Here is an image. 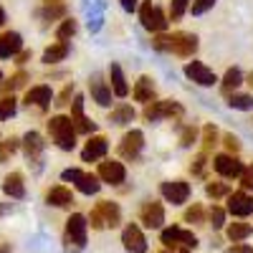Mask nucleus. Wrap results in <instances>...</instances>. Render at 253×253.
Masks as SVG:
<instances>
[{
  "mask_svg": "<svg viewBox=\"0 0 253 253\" xmlns=\"http://www.w3.org/2000/svg\"><path fill=\"white\" fill-rule=\"evenodd\" d=\"M152 48L175 53L180 58H190L198 51V36L195 33H185V31H177V33H170V36L160 33V36L152 38Z\"/></svg>",
  "mask_w": 253,
  "mask_h": 253,
  "instance_id": "1",
  "label": "nucleus"
},
{
  "mask_svg": "<svg viewBox=\"0 0 253 253\" xmlns=\"http://www.w3.org/2000/svg\"><path fill=\"white\" fill-rule=\"evenodd\" d=\"M48 134L56 142V147H58V150H63V152H71L74 147H76V129H74L71 119L63 117V114L48 119Z\"/></svg>",
  "mask_w": 253,
  "mask_h": 253,
  "instance_id": "2",
  "label": "nucleus"
},
{
  "mask_svg": "<svg viewBox=\"0 0 253 253\" xmlns=\"http://www.w3.org/2000/svg\"><path fill=\"white\" fill-rule=\"evenodd\" d=\"M139 20H142V26L150 31V33H162V31H167V15L152 3V0H144L142 3V8H139Z\"/></svg>",
  "mask_w": 253,
  "mask_h": 253,
  "instance_id": "3",
  "label": "nucleus"
},
{
  "mask_svg": "<svg viewBox=\"0 0 253 253\" xmlns=\"http://www.w3.org/2000/svg\"><path fill=\"white\" fill-rule=\"evenodd\" d=\"M144 119L147 122H160V119H172L182 114V107L172 99H162V101H150L144 104Z\"/></svg>",
  "mask_w": 253,
  "mask_h": 253,
  "instance_id": "4",
  "label": "nucleus"
},
{
  "mask_svg": "<svg viewBox=\"0 0 253 253\" xmlns=\"http://www.w3.org/2000/svg\"><path fill=\"white\" fill-rule=\"evenodd\" d=\"M86 230H89V223L81 213H74L69 220H66V243H69V251L74 253L76 248H84L86 246Z\"/></svg>",
  "mask_w": 253,
  "mask_h": 253,
  "instance_id": "5",
  "label": "nucleus"
},
{
  "mask_svg": "<svg viewBox=\"0 0 253 253\" xmlns=\"http://www.w3.org/2000/svg\"><path fill=\"white\" fill-rule=\"evenodd\" d=\"M61 180L63 182H74L84 195H96L99 187H101V180L91 172H81V170H63L61 172Z\"/></svg>",
  "mask_w": 253,
  "mask_h": 253,
  "instance_id": "6",
  "label": "nucleus"
},
{
  "mask_svg": "<svg viewBox=\"0 0 253 253\" xmlns=\"http://www.w3.org/2000/svg\"><path fill=\"white\" fill-rule=\"evenodd\" d=\"M160 241H162L167 248H175V246L195 248V246H198V236H195V233H190V230H185V228H177V225L165 228V230H162V236H160Z\"/></svg>",
  "mask_w": 253,
  "mask_h": 253,
  "instance_id": "7",
  "label": "nucleus"
},
{
  "mask_svg": "<svg viewBox=\"0 0 253 253\" xmlns=\"http://www.w3.org/2000/svg\"><path fill=\"white\" fill-rule=\"evenodd\" d=\"M160 193H162V198H165L167 203L182 205V203H187V198H190V185H187L185 180H167V182L160 185Z\"/></svg>",
  "mask_w": 253,
  "mask_h": 253,
  "instance_id": "8",
  "label": "nucleus"
},
{
  "mask_svg": "<svg viewBox=\"0 0 253 253\" xmlns=\"http://www.w3.org/2000/svg\"><path fill=\"white\" fill-rule=\"evenodd\" d=\"M142 147H144V134L139 129H132V132H126L119 142V157L124 160H137L139 152H142Z\"/></svg>",
  "mask_w": 253,
  "mask_h": 253,
  "instance_id": "9",
  "label": "nucleus"
},
{
  "mask_svg": "<svg viewBox=\"0 0 253 253\" xmlns=\"http://www.w3.org/2000/svg\"><path fill=\"white\" fill-rule=\"evenodd\" d=\"M96 177L101 182H107V185H122L126 180V170H124V165L117 162V160H104L99 165V172Z\"/></svg>",
  "mask_w": 253,
  "mask_h": 253,
  "instance_id": "10",
  "label": "nucleus"
},
{
  "mask_svg": "<svg viewBox=\"0 0 253 253\" xmlns=\"http://www.w3.org/2000/svg\"><path fill=\"white\" fill-rule=\"evenodd\" d=\"M185 76L190 81H195L198 86H213V84L218 81V76L213 74V69H208L203 61H190L185 66Z\"/></svg>",
  "mask_w": 253,
  "mask_h": 253,
  "instance_id": "11",
  "label": "nucleus"
},
{
  "mask_svg": "<svg viewBox=\"0 0 253 253\" xmlns=\"http://www.w3.org/2000/svg\"><path fill=\"white\" fill-rule=\"evenodd\" d=\"M122 243L129 253H147V238L142 233V228L129 223L124 230H122Z\"/></svg>",
  "mask_w": 253,
  "mask_h": 253,
  "instance_id": "12",
  "label": "nucleus"
},
{
  "mask_svg": "<svg viewBox=\"0 0 253 253\" xmlns=\"http://www.w3.org/2000/svg\"><path fill=\"white\" fill-rule=\"evenodd\" d=\"M228 213L236 218H246L253 213V198L246 193V190H238V193H228Z\"/></svg>",
  "mask_w": 253,
  "mask_h": 253,
  "instance_id": "13",
  "label": "nucleus"
},
{
  "mask_svg": "<svg viewBox=\"0 0 253 253\" xmlns=\"http://www.w3.org/2000/svg\"><path fill=\"white\" fill-rule=\"evenodd\" d=\"M71 124H74V129L76 132H84V134H91L94 132V122L84 114V96L76 94L74 101H71Z\"/></svg>",
  "mask_w": 253,
  "mask_h": 253,
  "instance_id": "14",
  "label": "nucleus"
},
{
  "mask_svg": "<svg viewBox=\"0 0 253 253\" xmlns=\"http://www.w3.org/2000/svg\"><path fill=\"white\" fill-rule=\"evenodd\" d=\"M139 220H142L147 228H162V223H165V208H162V203L147 200V203L139 208Z\"/></svg>",
  "mask_w": 253,
  "mask_h": 253,
  "instance_id": "15",
  "label": "nucleus"
},
{
  "mask_svg": "<svg viewBox=\"0 0 253 253\" xmlns=\"http://www.w3.org/2000/svg\"><path fill=\"white\" fill-rule=\"evenodd\" d=\"M109 150V142L107 137H101V134H94L89 137L86 147H84V152H81V160L84 162H96V160H104V155H107Z\"/></svg>",
  "mask_w": 253,
  "mask_h": 253,
  "instance_id": "16",
  "label": "nucleus"
},
{
  "mask_svg": "<svg viewBox=\"0 0 253 253\" xmlns=\"http://www.w3.org/2000/svg\"><path fill=\"white\" fill-rule=\"evenodd\" d=\"M213 167L223 177H241V172H243V162H238L233 155H215Z\"/></svg>",
  "mask_w": 253,
  "mask_h": 253,
  "instance_id": "17",
  "label": "nucleus"
},
{
  "mask_svg": "<svg viewBox=\"0 0 253 253\" xmlns=\"http://www.w3.org/2000/svg\"><path fill=\"white\" fill-rule=\"evenodd\" d=\"M89 91H91V99L99 104V107H109L112 104V89L99 74H94L89 79Z\"/></svg>",
  "mask_w": 253,
  "mask_h": 253,
  "instance_id": "18",
  "label": "nucleus"
},
{
  "mask_svg": "<svg viewBox=\"0 0 253 253\" xmlns=\"http://www.w3.org/2000/svg\"><path fill=\"white\" fill-rule=\"evenodd\" d=\"M51 99H53V91H51V86H46V84H41V86H31L26 91V104H28V107L46 109L51 104Z\"/></svg>",
  "mask_w": 253,
  "mask_h": 253,
  "instance_id": "19",
  "label": "nucleus"
},
{
  "mask_svg": "<svg viewBox=\"0 0 253 253\" xmlns=\"http://www.w3.org/2000/svg\"><path fill=\"white\" fill-rule=\"evenodd\" d=\"M18 51H23V38L15 31H8L0 36V58H13Z\"/></svg>",
  "mask_w": 253,
  "mask_h": 253,
  "instance_id": "20",
  "label": "nucleus"
},
{
  "mask_svg": "<svg viewBox=\"0 0 253 253\" xmlns=\"http://www.w3.org/2000/svg\"><path fill=\"white\" fill-rule=\"evenodd\" d=\"M132 96H134V101H142V104L155 101V81L150 76H139L132 89Z\"/></svg>",
  "mask_w": 253,
  "mask_h": 253,
  "instance_id": "21",
  "label": "nucleus"
},
{
  "mask_svg": "<svg viewBox=\"0 0 253 253\" xmlns=\"http://www.w3.org/2000/svg\"><path fill=\"white\" fill-rule=\"evenodd\" d=\"M96 210L101 213L104 225H107V228H117V225L122 223V210H119L117 203H112V200H101V203L96 205Z\"/></svg>",
  "mask_w": 253,
  "mask_h": 253,
  "instance_id": "22",
  "label": "nucleus"
},
{
  "mask_svg": "<svg viewBox=\"0 0 253 253\" xmlns=\"http://www.w3.org/2000/svg\"><path fill=\"white\" fill-rule=\"evenodd\" d=\"M3 193L8 195V198H13V200H20L26 195V185H23V175L20 172H10V175H5V180H3Z\"/></svg>",
  "mask_w": 253,
  "mask_h": 253,
  "instance_id": "23",
  "label": "nucleus"
},
{
  "mask_svg": "<svg viewBox=\"0 0 253 253\" xmlns=\"http://www.w3.org/2000/svg\"><path fill=\"white\" fill-rule=\"evenodd\" d=\"M46 203L53 205V208H69L74 203V193L69 187H63V185H56V187H51L46 193Z\"/></svg>",
  "mask_w": 253,
  "mask_h": 253,
  "instance_id": "24",
  "label": "nucleus"
},
{
  "mask_svg": "<svg viewBox=\"0 0 253 253\" xmlns=\"http://www.w3.org/2000/svg\"><path fill=\"white\" fill-rule=\"evenodd\" d=\"M109 89L119 96V99H124L126 94H129V86H126V79H124V71H122V66L119 63H112L109 66Z\"/></svg>",
  "mask_w": 253,
  "mask_h": 253,
  "instance_id": "25",
  "label": "nucleus"
},
{
  "mask_svg": "<svg viewBox=\"0 0 253 253\" xmlns=\"http://www.w3.org/2000/svg\"><path fill=\"white\" fill-rule=\"evenodd\" d=\"M43 147H46V142H43V137H41L38 132H28L23 137V150H26L28 160H38L41 152H43Z\"/></svg>",
  "mask_w": 253,
  "mask_h": 253,
  "instance_id": "26",
  "label": "nucleus"
},
{
  "mask_svg": "<svg viewBox=\"0 0 253 253\" xmlns=\"http://www.w3.org/2000/svg\"><path fill=\"white\" fill-rule=\"evenodd\" d=\"M69 56V43L66 41H56V43H51L46 51H43V63H58V61H63Z\"/></svg>",
  "mask_w": 253,
  "mask_h": 253,
  "instance_id": "27",
  "label": "nucleus"
},
{
  "mask_svg": "<svg viewBox=\"0 0 253 253\" xmlns=\"http://www.w3.org/2000/svg\"><path fill=\"white\" fill-rule=\"evenodd\" d=\"M251 233H253V225H251V223H230V225L225 228V236L233 241V243L246 241Z\"/></svg>",
  "mask_w": 253,
  "mask_h": 253,
  "instance_id": "28",
  "label": "nucleus"
},
{
  "mask_svg": "<svg viewBox=\"0 0 253 253\" xmlns=\"http://www.w3.org/2000/svg\"><path fill=\"white\" fill-rule=\"evenodd\" d=\"M243 84V74L238 71V69H228L225 71V76H223V84H220V89L225 91V94H230V91H236L238 86Z\"/></svg>",
  "mask_w": 253,
  "mask_h": 253,
  "instance_id": "29",
  "label": "nucleus"
},
{
  "mask_svg": "<svg viewBox=\"0 0 253 253\" xmlns=\"http://www.w3.org/2000/svg\"><path fill=\"white\" fill-rule=\"evenodd\" d=\"M132 119H134V109L129 104H119V107H114L112 114H109V122H114V124H129Z\"/></svg>",
  "mask_w": 253,
  "mask_h": 253,
  "instance_id": "30",
  "label": "nucleus"
},
{
  "mask_svg": "<svg viewBox=\"0 0 253 253\" xmlns=\"http://www.w3.org/2000/svg\"><path fill=\"white\" fill-rule=\"evenodd\" d=\"M228 107L230 109H238V112L253 109V94H230L228 96Z\"/></svg>",
  "mask_w": 253,
  "mask_h": 253,
  "instance_id": "31",
  "label": "nucleus"
},
{
  "mask_svg": "<svg viewBox=\"0 0 253 253\" xmlns=\"http://www.w3.org/2000/svg\"><path fill=\"white\" fill-rule=\"evenodd\" d=\"M76 28H79V26H76L74 18H63V23H61L58 31H56V38H58V41H66V43H69V41L76 36Z\"/></svg>",
  "mask_w": 253,
  "mask_h": 253,
  "instance_id": "32",
  "label": "nucleus"
},
{
  "mask_svg": "<svg viewBox=\"0 0 253 253\" xmlns=\"http://www.w3.org/2000/svg\"><path fill=\"white\" fill-rule=\"evenodd\" d=\"M215 144H218V129L213 124H205L203 126V155H208Z\"/></svg>",
  "mask_w": 253,
  "mask_h": 253,
  "instance_id": "33",
  "label": "nucleus"
},
{
  "mask_svg": "<svg viewBox=\"0 0 253 253\" xmlns=\"http://www.w3.org/2000/svg\"><path fill=\"white\" fill-rule=\"evenodd\" d=\"M18 147H20V139L18 137H10L5 142H0V162H8L18 152Z\"/></svg>",
  "mask_w": 253,
  "mask_h": 253,
  "instance_id": "34",
  "label": "nucleus"
},
{
  "mask_svg": "<svg viewBox=\"0 0 253 253\" xmlns=\"http://www.w3.org/2000/svg\"><path fill=\"white\" fill-rule=\"evenodd\" d=\"M63 15H66L63 3H46V8L41 10V18H46V20H56V18H63Z\"/></svg>",
  "mask_w": 253,
  "mask_h": 253,
  "instance_id": "35",
  "label": "nucleus"
},
{
  "mask_svg": "<svg viewBox=\"0 0 253 253\" xmlns=\"http://www.w3.org/2000/svg\"><path fill=\"white\" fill-rule=\"evenodd\" d=\"M18 109V101L13 96H3L0 99V119H10Z\"/></svg>",
  "mask_w": 253,
  "mask_h": 253,
  "instance_id": "36",
  "label": "nucleus"
},
{
  "mask_svg": "<svg viewBox=\"0 0 253 253\" xmlns=\"http://www.w3.org/2000/svg\"><path fill=\"white\" fill-rule=\"evenodd\" d=\"M205 193H208V198L218 200V198L228 195L230 190H228V185H225V182H208V185H205Z\"/></svg>",
  "mask_w": 253,
  "mask_h": 253,
  "instance_id": "37",
  "label": "nucleus"
},
{
  "mask_svg": "<svg viewBox=\"0 0 253 253\" xmlns=\"http://www.w3.org/2000/svg\"><path fill=\"white\" fill-rule=\"evenodd\" d=\"M208 220H210L213 228H223L225 225V210L220 205H213V208H210V213H208Z\"/></svg>",
  "mask_w": 253,
  "mask_h": 253,
  "instance_id": "38",
  "label": "nucleus"
},
{
  "mask_svg": "<svg viewBox=\"0 0 253 253\" xmlns=\"http://www.w3.org/2000/svg\"><path fill=\"white\" fill-rule=\"evenodd\" d=\"M215 5V0H190V13H193V15H203L205 10H210V8H213Z\"/></svg>",
  "mask_w": 253,
  "mask_h": 253,
  "instance_id": "39",
  "label": "nucleus"
},
{
  "mask_svg": "<svg viewBox=\"0 0 253 253\" xmlns=\"http://www.w3.org/2000/svg\"><path fill=\"white\" fill-rule=\"evenodd\" d=\"M187 5H190V0H170V18L172 20H180L185 15Z\"/></svg>",
  "mask_w": 253,
  "mask_h": 253,
  "instance_id": "40",
  "label": "nucleus"
},
{
  "mask_svg": "<svg viewBox=\"0 0 253 253\" xmlns=\"http://www.w3.org/2000/svg\"><path fill=\"white\" fill-rule=\"evenodd\" d=\"M71 94H74V84H66V86H63V91L56 96V107H66V104H71L69 99H71Z\"/></svg>",
  "mask_w": 253,
  "mask_h": 253,
  "instance_id": "41",
  "label": "nucleus"
},
{
  "mask_svg": "<svg viewBox=\"0 0 253 253\" xmlns=\"http://www.w3.org/2000/svg\"><path fill=\"white\" fill-rule=\"evenodd\" d=\"M185 220H187V223H203V208H200L198 203H195L193 208H187Z\"/></svg>",
  "mask_w": 253,
  "mask_h": 253,
  "instance_id": "42",
  "label": "nucleus"
},
{
  "mask_svg": "<svg viewBox=\"0 0 253 253\" xmlns=\"http://www.w3.org/2000/svg\"><path fill=\"white\" fill-rule=\"evenodd\" d=\"M195 137H198V129H195V126H185L182 134H180V144H182V147H190V144L195 142Z\"/></svg>",
  "mask_w": 253,
  "mask_h": 253,
  "instance_id": "43",
  "label": "nucleus"
},
{
  "mask_svg": "<svg viewBox=\"0 0 253 253\" xmlns=\"http://www.w3.org/2000/svg\"><path fill=\"white\" fill-rule=\"evenodd\" d=\"M26 79H28V76H26L23 71H18L15 76H10V81L5 84V89H8V91H13V89H18V86H23V84H26Z\"/></svg>",
  "mask_w": 253,
  "mask_h": 253,
  "instance_id": "44",
  "label": "nucleus"
},
{
  "mask_svg": "<svg viewBox=\"0 0 253 253\" xmlns=\"http://www.w3.org/2000/svg\"><path fill=\"white\" fill-rule=\"evenodd\" d=\"M223 142H225V147H228V152H238V150H241V139H238L236 134H225Z\"/></svg>",
  "mask_w": 253,
  "mask_h": 253,
  "instance_id": "45",
  "label": "nucleus"
},
{
  "mask_svg": "<svg viewBox=\"0 0 253 253\" xmlns=\"http://www.w3.org/2000/svg\"><path fill=\"white\" fill-rule=\"evenodd\" d=\"M89 223H91V228H94V230H101V228H107V225H104V218H101V213H99L96 208L91 210V215H89Z\"/></svg>",
  "mask_w": 253,
  "mask_h": 253,
  "instance_id": "46",
  "label": "nucleus"
},
{
  "mask_svg": "<svg viewBox=\"0 0 253 253\" xmlns=\"http://www.w3.org/2000/svg\"><path fill=\"white\" fill-rule=\"evenodd\" d=\"M241 185H243V190H253V167L241 172Z\"/></svg>",
  "mask_w": 253,
  "mask_h": 253,
  "instance_id": "47",
  "label": "nucleus"
},
{
  "mask_svg": "<svg viewBox=\"0 0 253 253\" xmlns=\"http://www.w3.org/2000/svg\"><path fill=\"white\" fill-rule=\"evenodd\" d=\"M230 253H253V248L246 246V243H236L233 248H230Z\"/></svg>",
  "mask_w": 253,
  "mask_h": 253,
  "instance_id": "48",
  "label": "nucleus"
},
{
  "mask_svg": "<svg viewBox=\"0 0 253 253\" xmlns=\"http://www.w3.org/2000/svg\"><path fill=\"white\" fill-rule=\"evenodd\" d=\"M203 165H205V155H200V157L195 160V165H193V167H190V170H193L195 175H200V172H203Z\"/></svg>",
  "mask_w": 253,
  "mask_h": 253,
  "instance_id": "49",
  "label": "nucleus"
},
{
  "mask_svg": "<svg viewBox=\"0 0 253 253\" xmlns=\"http://www.w3.org/2000/svg\"><path fill=\"white\" fill-rule=\"evenodd\" d=\"M119 3H122V8H124V10H129V13L137 8V0H119Z\"/></svg>",
  "mask_w": 253,
  "mask_h": 253,
  "instance_id": "50",
  "label": "nucleus"
},
{
  "mask_svg": "<svg viewBox=\"0 0 253 253\" xmlns=\"http://www.w3.org/2000/svg\"><path fill=\"white\" fill-rule=\"evenodd\" d=\"M15 56H18V61H15V63H26V61L31 58V51H18Z\"/></svg>",
  "mask_w": 253,
  "mask_h": 253,
  "instance_id": "51",
  "label": "nucleus"
},
{
  "mask_svg": "<svg viewBox=\"0 0 253 253\" xmlns=\"http://www.w3.org/2000/svg\"><path fill=\"white\" fill-rule=\"evenodd\" d=\"M5 23V10H3V5H0V26Z\"/></svg>",
  "mask_w": 253,
  "mask_h": 253,
  "instance_id": "52",
  "label": "nucleus"
},
{
  "mask_svg": "<svg viewBox=\"0 0 253 253\" xmlns=\"http://www.w3.org/2000/svg\"><path fill=\"white\" fill-rule=\"evenodd\" d=\"M0 253H10V248H5V246H3V248H0Z\"/></svg>",
  "mask_w": 253,
  "mask_h": 253,
  "instance_id": "53",
  "label": "nucleus"
},
{
  "mask_svg": "<svg viewBox=\"0 0 253 253\" xmlns=\"http://www.w3.org/2000/svg\"><path fill=\"white\" fill-rule=\"evenodd\" d=\"M46 3H63V0H46Z\"/></svg>",
  "mask_w": 253,
  "mask_h": 253,
  "instance_id": "54",
  "label": "nucleus"
},
{
  "mask_svg": "<svg viewBox=\"0 0 253 253\" xmlns=\"http://www.w3.org/2000/svg\"><path fill=\"white\" fill-rule=\"evenodd\" d=\"M248 84H251V86H253V74H251V76H248Z\"/></svg>",
  "mask_w": 253,
  "mask_h": 253,
  "instance_id": "55",
  "label": "nucleus"
},
{
  "mask_svg": "<svg viewBox=\"0 0 253 253\" xmlns=\"http://www.w3.org/2000/svg\"><path fill=\"white\" fill-rule=\"evenodd\" d=\"M0 81H3V71H0Z\"/></svg>",
  "mask_w": 253,
  "mask_h": 253,
  "instance_id": "56",
  "label": "nucleus"
},
{
  "mask_svg": "<svg viewBox=\"0 0 253 253\" xmlns=\"http://www.w3.org/2000/svg\"><path fill=\"white\" fill-rule=\"evenodd\" d=\"M182 253H190V251H182Z\"/></svg>",
  "mask_w": 253,
  "mask_h": 253,
  "instance_id": "57",
  "label": "nucleus"
}]
</instances>
